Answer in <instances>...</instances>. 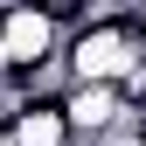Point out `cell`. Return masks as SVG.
<instances>
[{
	"label": "cell",
	"mask_w": 146,
	"mask_h": 146,
	"mask_svg": "<svg viewBox=\"0 0 146 146\" xmlns=\"http://www.w3.org/2000/svg\"><path fill=\"white\" fill-rule=\"evenodd\" d=\"M63 118H70V139L77 146H111L132 118V104L118 98V84H70L63 90Z\"/></svg>",
	"instance_id": "obj_3"
},
{
	"label": "cell",
	"mask_w": 146,
	"mask_h": 146,
	"mask_svg": "<svg viewBox=\"0 0 146 146\" xmlns=\"http://www.w3.org/2000/svg\"><path fill=\"white\" fill-rule=\"evenodd\" d=\"M63 63V28L42 0H0V70H49Z\"/></svg>",
	"instance_id": "obj_2"
},
{
	"label": "cell",
	"mask_w": 146,
	"mask_h": 146,
	"mask_svg": "<svg viewBox=\"0 0 146 146\" xmlns=\"http://www.w3.org/2000/svg\"><path fill=\"white\" fill-rule=\"evenodd\" d=\"M146 56L139 42V7H98V21L63 35V77L70 84H118Z\"/></svg>",
	"instance_id": "obj_1"
}]
</instances>
